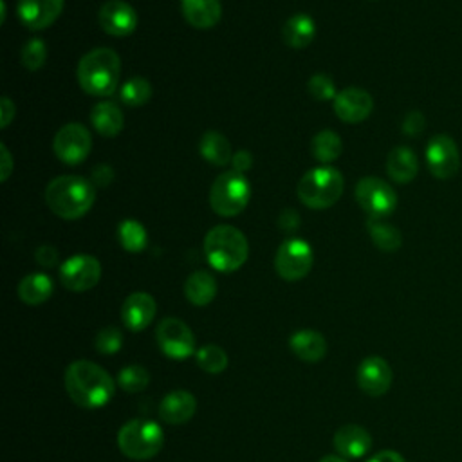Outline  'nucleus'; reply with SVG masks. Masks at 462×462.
I'll return each mask as SVG.
<instances>
[{"label":"nucleus","mask_w":462,"mask_h":462,"mask_svg":"<svg viewBox=\"0 0 462 462\" xmlns=\"http://www.w3.org/2000/svg\"><path fill=\"white\" fill-rule=\"evenodd\" d=\"M152 96V85L141 76H134L120 90V98L127 107H141Z\"/></svg>","instance_id":"obj_33"},{"label":"nucleus","mask_w":462,"mask_h":462,"mask_svg":"<svg viewBox=\"0 0 462 462\" xmlns=\"http://www.w3.org/2000/svg\"><path fill=\"white\" fill-rule=\"evenodd\" d=\"M36 264L42 268H57L60 261V253L55 246H40L35 253Z\"/></svg>","instance_id":"obj_38"},{"label":"nucleus","mask_w":462,"mask_h":462,"mask_svg":"<svg viewBox=\"0 0 462 462\" xmlns=\"http://www.w3.org/2000/svg\"><path fill=\"white\" fill-rule=\"evenodd\" d=\"M150 383V372L141 365H129L120 371L118 374V385L121 390L136 394L148 387Z\"/></svg>","instance_id":"obj_34"},{"label":"nucleus","mask_w":462,"mask_h":462,"mask_svg":"<svg viewBox=\"0 0 462 462\" xmlns=\"http://www.w3.org/2000/svg\"><path fill=\"white\" fill-rule=\"evenodd\" d=\"M403 130L404 134L408 136H419L423 130H425V116L418 111L410 113L406 118H404V123H403Z\"/></svg>","instance_id":"obj_39"},{"label":"nucleus","mask_w":462,"mask_h":462,"mask_svg":"<svg viewBox=\"0 0 462 462\" xmlns=\"http://www.w3.org/2000/svg\"><path fill=\"white\" fill-rule=\"evenodd\" d=\"M356 200L371 217L385 219L394 214L397 195L394 188L380 177H364L356 184Z\"/></svg>","instance_id":"obj_9"},{"label":"nucleus","mask_w":462,"mask_h":462,"mask_svg":"<svg viewBox=\"0 0 462 462\" xmlns=\"http://www.w3.org/2000/svg\"><path fill=\"white\" fill-rule=\"evenodd\" d=\"M55 291V284L43 273H31L19 284V296L27 305H42Z\"/></svg>","instance_id":"obj_28"},{"label":"nucleus","mask_w":462,"mask_h":462,"mask_svg":"<svg viewBox=\"0 0 462 462\" xmlns=\"http://www.w3.org/2000/svg\"><path fill=\"white\" fill-rule=\"evenodd\" d=\"M66 390L80 408L96 410L113 401L116 381L104 367L87 362V359H78L66 371Z\"/></svg>","instance_id":"obj_1"},{"label":"nucleus","mask_w":462,"mask_h":462,"mask_svg":"<svg viewBox=\"0 0 462 462\" xmlns=\"http://www.w3.org/2000/svg\"><path fill=\"white\" fill-rule=\"evenodd\" d=\"M217 280L208 271H195L184 282V296L197 307L210 305L217 296Z\"/></svg>","instance_id":"obj_25"},{"label":"nucleus","mask_w":462,"mask_h":462,"mask_svg":"<svg viewBox=\"0 0 462 462\" xmlns=\"http://www.w3.org/2000/svg\"><path fill=\"white\" fill-rule=\"evenodd\" d=\"M231 163H233V170H235V172H240V174L247 172V170L253 167V156H251V152H247V150H239V152H235Z\"/></svg>","instance_id":"obj_40"},{"label":"nucleus","mask_w":462,"mask_h":462,"mask_svg":"<svg viewBox=\"0 0 462 462\" xmlns=\"http://www.w3.org/2000/svg\"><path fill=\"white\" fill-rule=\"evenodd\" d=\"M158 313V303L152 294L137 291L127 296L121 305V320L123 325L132 333L145 331Z\"/></svg>","instance_id":"obj_18"},{"label":"nucleus","mask_w":462,"mask_h":462,"mask_svg":"<svg viewBox=\"0 0 462 462\" xmlns=\"http://www.w3.org/2000/svg\"><path fill=\"white\" fill-rule=\"evenodd\" d=\"M0 152H3V183H6L8 177L12 176L13 161H12V153L6 145H0Z\"/></svg>","instance_id":"obj_45"},{"label":"nucleus","mask_w":462,"mask_h":462,"mask_svg":"<svg viewBox=\"0 0 462 462\" xmlns=\"http://www.w3.org/2000/svg\"><path fill=\"white\" fill-rule=\"evenodd\" d=\"M315 264L313 247L301 239H287L275 254V270L286 282H298L309 275Z\"/></svg>","instance_id":"obj_8"},{"label":"nucleus","mask_w":462,"mask_h":462,"mask_svg":"<svg viewBox=\"0 0 462 462\" xmlns=\"http://www.w3.org/2000/svg\"><path fill=\"white\" fill-rule=\"evenodd\" d=\"M43 199L55 215L66 221H74L92 208L96 190L85 177L60 176L47 184Z\"/></svg>","instance_id":"obj_2"},{"label":"nucleus","mask_w":462,"mask_h":462,"mask_svg":"<svg viewBox=\"0 0 462 462\" xmlns=\"http://www.w3.org/2000/svg\"><path fill=\"white\" fill-rule=\"evenodd\" d=\"M425 158L432 176L441 181L451 179L460 168L458 146L448 134H437L428 141Z\"/></svg>","instance_id":"obj_12"},{"label":"nucleus","mask_w":462,"mask_h":462,"mask_svg":"<svg viewBox=\"0 0 462 462\" xmlns=\"http://www.w3.org/2000/svg\"><path fill=\"white\" fill-rule=\"evenodd\" d=\"M181 10L186 22L197 29H210L223 17L221 0H181Z\"/></svg>","instance_id":"obj_22"},{"label":"nucleus","mask_w":462,"mask_h":462,"mask_svg":"<svg viewBox=\"0 0 462 462\" xmlns=\"http://www.w3.org/2000/svg\"><path fill=\"white\" fill-rule=\"evenodd\" d=\"M64 4V0H19L17 13L27 29L42 31L59 20Z\"/></svg>","instance_id":"obj_17"},{"label":"nucleus","mask_w":462,"mask_h":462,"mask_svg":"<svg viewBox=\"0 0 462 462\" xmlns=\"http://www.w3.org/2000/svg\"><path fill=\"white\" fill-rule=\"evenodd\" d=\"M47 60V45L40 38L29 40L22 49V66L27 71H38Z\"/></svg>","instance_id":"obj_35"},{"label":"nucleus","mask_w":462,"mask_h":462,"mask_svg":"<svg viewBox=\"0 0 462 462\" xmlns=\"http://www.w3.org/2000/svg\"><path fill=\"white\" fill-rule=\"evenodd\" d=\"M0 113H3V123H0V127L8 129L12 120L15 118V104L8 96H3V101H0Z\"/></svg>","instance_id":"obj_42"},{"label":"nucleus","mask_w":462,"mask_h":462,"mask_svg":"<svg viewBox=\"0 0 462 462\" xmlns=\"http://www.w3.org/2000/svg\"><path fill=\"white\" fill-rule=\"evenodd\" d=\"M90 123L98 134L116 137L125 127V116L114 101H101L90 113Z\"/></svg>","instance_id":"obj_24"},{"label":"nucleus","mask_w":462,"mask_h":462,"mask_svg":"<svg viewBox=\"0 0 462 462\" xmlns=\"http://www.w3.org/2000/svg\"><path fill=\"white\" fill-rule=\"evenodd\" d=\"M334 450L345 458H362L372 448V437L367 428L359 425H345L333 437Z\"/></svg>","instance_id":"obj_19"},{"label":"nucleus","mask_w":462,"mask_h":462,"mask_svg":"<svg viewBox=\"0 0 462 462\" xmlns=\"http://www.w3.org/2000/svg\"><path fill=\"white\" fill-rule=\"evenodd\" d=\"M197 410V399L188 390H174L167 394L160 404V418L167 425H184L188 423Z\"/></svg>","instance_id":"obj_20"},{"label":"nucleus","mask_w":462,"mask_h":462,"mask_svg":"<svg viewBox=\"0 0 462 462\" xmlns=\"http://www.w3.org/2000/svg\"><path fill=\"white\" fill-rule=\"evenodd\" d=\"M284 42L293 49H303L309 45L317 36V24L309 15L298 13L291 17L282 29Z\"/></svg>","instance_id":"obj_27"},{"label":"nucleus","mask_w":462,"mask_h":462,"mask_svg":"<svg viewBox=\"0 0 462 462\" xmlns=\"http://www.w3.org/2000/svg\"><path fill=\"white\" fill-rule=\"evenodd\" d=\"M113 179H114V170L109 165H98L92 170V181L99 186H109Z\"/></svg>","instance_id":"obj_41"},{"label":"nucleus","mask_w":462,"mask_h":462,"mask_svg":"<svg viewBox=\"0 0 462 462\" xmlns=\"http://www.w3.org/2000/svg\"><path fill=\"white\" fill-rule=\"evenodd\" d=\"M320 462H348V458H345L341 455H325Z\"/></svg>","instance_id":"obj_46"},{"label":"nucleus","mask_w":462,"mask_h":462,"mask_svg":"<svg viewBox=\"0 0 462 462\" xmlns=\"http://www.w3.org/2000/svg\"><path fill=\"white\" fill-rule=\"evenodd\" d=\"M343 176L329 167H318L307 172L298 183V199L311 210H327L336 204L343 193Z\"/></svg>","instance_id":"obj_5"},{"label":"nucleus","mask_w":462,"mask_h":462,"mask_svg":"<svg viewBox=\"0 0 462 462\" xmlns=\"http://www.w3.org/2000/svg\"><path fill=\"white\" fill-rule=\"evenodd\" d=\"M367 230H369V235H371L372 242L376 244V247H380L385 253H394L403 244L401 231L395 226L385 223L383 219L371 217L367 223Z\"/></svg>","instance_id":"obj_29"},{"label":"nucleus","mask_w":462,"mask_h":462,"mask_svg":"<svg viewBox=\"0 0 462 462\" xmlns=\"http://www.w3.org/2000/svg\"><path fill=\"white\" fill-rule=\"evenodd\" d=\"M156 340L161 352L170 359H186L193 356L195 350V336L192 329L179 318H165L158 325Z\"/></svg>","instance_id":"obj_11"},{"label":"nucleus","mask_w":462,"mask_h":462,"mask_svg":"<svg viewBox=\"0 0 462 462\" xmlns=\"http://www.w3.org/2000/svg\"><path fill=\"white\" fill-rule=\"evenodd\" d=\"M367 462H406L404 457L394 450H383L380 453H376L374 457H371Z\"/></svg>","instance_id":"obj_44"},{"label":"nucleus","mask_w":462,"mask_h":462,"mask_svg":"<svg viewBox=\"0 0 462 462\" xmlns=\"http://www.w3.org/2000/svg\"><path fill=\"white\" fill-rule=\"evenodd\" d=\"M204 254H207V261L214 270L221 273H233L246 264L249 244L240 230L221 224L212 228L204 239Z\"/></svg>","instance_id":"obj_4"},{"label":"nucleus","mask_w":462,"mask_h":462,"mask_svg":"<svg viewBox=\"0 0 462 462\" xmlns=\"http://www.w3.org/2000/svg\"><path fill=\"white\" fill-rule=\"evenodd\" d=\"M356 380H357V387L362 388L367 395L381 397L390 390L394 372L385 357L369 356L357 365Z\"/></svg>","instance_id":"obj_14"},{"label":"nucleus","mask_w":462,"mask_h":462,"mask_svg":"<svg viewBox=\"0 0 462 462\" xmlns=\"http://www.w3.org/2000/svg\"><path fill=\"white\" fill-rule=\"evenodd\" d=\"M118 237H120L123 249L129 253H141L148 242V233H146L145 226L134 219H127L120 224Z\"/></svg>","instance_id":"obj_32"},{"label":"nucleus","mask_w":462,"mask_h":462,"mask_svg":"<svg viewBox=\"0 0 462 462\" xmlns=\"http://www.w3.org/2000/svg\"><path fill=\"white\" fill-rule=\"evenodd\" d=\"M98 22L107 35L125 38L136 31L137 13L125 0H109L99 8Z\"/></svg>","instance_id":"obj_15"},{"label":"nucleus","mask_w":462,"mask_h":462,"mask_svg":"<svg viewBox=\"0 0 462 462\" xmlns=\"http://www.w3.org/2000/svg\"><path fill=\"white\" fill-rule=\"evenodd\" d=\"M195 359H197V367L200 371H204L207 374H223L228 369V354L223 347L208 343L202 345L197 352H195Z\"/></svg>","instance_id":"obj_31"},{"label":"nucleus","mask_w":462,"mask_h":462,"mask_svg":"<svg viewBox=\"0 0 462 462\" xmlns=\"http://www.w3.org/2000/svg\"><path fill=\"white\" fill-rule=\"evenodd\" d=\"M101 278V264L92 254H74L60 266V282L74 293L90 291Z\"/></svg>","instance_id":"obj_13"},{"label":"nucleus","mask_w":462,"mask_h":462,"mask_svg":"<svg viewBox=\"0 0 462 462\" xmlns=\"http://www.w3.org/2000/svg\"><path fill=\"white\" fill-rule=\"evenodd\" d=\"M311 150L315 160H318L324 165H329L341 156L343 143L334 130H322L315 136L311 143Z\"/></svg>","instance_id":"obj_30"},{"label":"nucleus","mask_w":462,"mask_h":462,"mask_svg":"<svg viewBox=\"0 0 462 462\" xmlns=\"http://www.w3.org/2000/svg\"><path fill=\"white\" fill-rule=\"evenodd\" d=\"M387 172L397 184L412 183L419 172V161L416 152L408 146H395L387 160Z\"/></svg>","instance_id":"obj_23"},{"label":"nucleus","mask_w":462,"mask_h":462,"mask_svg":"<svg viewBox=\"0 0 462 462\" xmlns=\"http://www.w3.org/2000/svg\"><path fill=\"white\" fill-rule=\"evenodd\" d=\"M199 152H200V156L208 163H212L214 167H226L233 160L231 143L228 141L226 136H223L221 132H215V130H210L200 137Z\"/></svg>","instance_id":"obj_26"},{"label":"nucleus","mask_w":462,"mask_h":462,"mask_svg":"<svg viewBox=\"0 0 462 462\" xmlns=\"http://www.w3.org/2000/svg\"><path fill=\"white\" fill-rule=\"evenodd\" d=\"M94 347L99 354L113 356L123 347V333L118 327H106L96 334Z\"/></svg>","instance_id":"obj_36"},{"label":"nucleus","mask_w":462,"mask_h":462,"mask_svg":"<svg viewBox=\"0 0 462 462\" xmlns=\"http://www.w3.org/2000/svg\"><path fill=\"white\" fill-rule=\"evenodd\" d=\"M289 348L305 364H318L327 354V340L315 329H300L291 334Z\"/></svg>","instance_id":"obj_21"},{"label":"nucleus","mask_w":462,"mask_h":462,"mask_svg":"<svg viewBox=\"0 0 462 462\" xmlns=\"http://www.w3.org/2000/svg\"><path fill=\"white\" fill-rule=\"evenodd\" d=\"M300 224V217L294 210H284L282 215H280V226L282 230H287V231H293L296 230Z\"/></svg>","instance_id":"obj_43"},{"label":"nucleus","mask_w":462,"mask_h":462,"mask_svg":"<svg viewBox=\"0 0 462 462\" xmlns=\"http://www.w3.org/2000/svg\"><path fill=\"white\" fill-rule=\"evenodd\" d=\"M163 428L148 419H130L118 432V448L132 460L153 458L163 450Z\"/></svg>","instance_id":"obj_6"},{"label":"nucleus","mask_w":462,"mask_h":462,"mask_svg":"<svg viewBox=\"0 0 462 462\" xmlns=\"http://www.w3.org/2000/svg\"><path fill=\"white\" fill-rule=\"evenodd\" d=\"M78 82L80 87L98 98L113 96L118 89L121 76V60L116 51L109 47L92 49L90 53L83 55L78 64Z\"/></svg>","instance_id":"obj_3"},{"label":"nucleus","mask_w":462,"mask_h":462,"mask_svg":"<svg viewBox=\"0 0 462 462\" xmlns=\"http://www.w3.org/2000/svg\"><path fill=\"white\" fill-rule=\"evenodd\" d=\"M374 111L372 96L359 87H348L338 92L334 98V113L336 116L350 125L365 121Z\"/></svg>","instance_id":"obj_16"},{"label":"nucleus","mask_w":462,"mask_h":462,"mask_svg":"<svg viewBox=\"0 0 462 462\" xmlns=\"http://www.w3.org/2000/svg\"><path fill=\"white\" fill-rule=\"evenodd\" d=\"M251 197V186L244 174L240 172H224L221 174L210 190V204L217 215L221 217H237L240 215Z\"/></svg>","instance_id":"obj_7"},{"label":"nucleus","mask_w":462,"mask_h":462,"mask_svg":"<svg viewBox=\"0 0 462 462\" xmlns=\"http://www.w3.org/2000/svg\"><path fill=\"white\" fill-rule=\"evenodd\" d=\"M92 148V137L85 125L82 123H67L64 125L53 141V150L57 158L66 165H80L83 163Z\"/></svg>","instance_id":"obj_10"},{"label":"nucleus","mask_w":462,"mask_h":462,"mask_svg":"<svg viewBox=\"0 0 462 462\" xmlns=\"http://www.w3.org/2000/svg\"><path fill=\"white\" fill-rule=\"evenodd\" d=\"M307 90H309L311 98L317 99V101H331L338 96L333 78L324 74V73L311 76L309 83H307Z\"/></svg>","instance_id":"obj_37"}]
</instances>
